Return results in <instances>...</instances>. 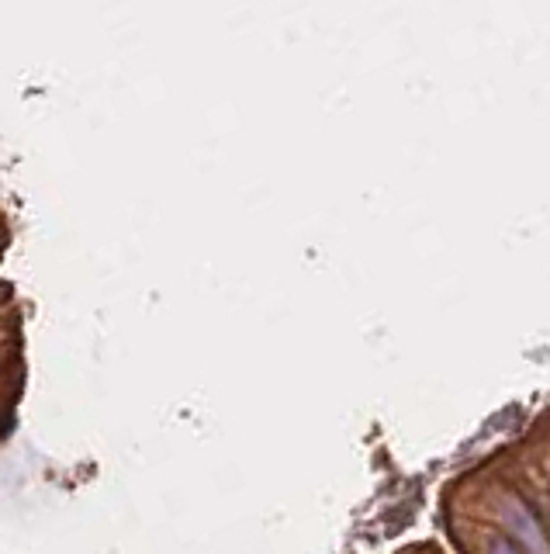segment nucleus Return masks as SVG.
<instances>
[{
	"label": "nucleus",
	"instance_id": "nucleus-1",
	"mask_svg": "<svg viewBox=\"0 0 550 554\" xmlns=\"http://www.w3.org/2000/svg\"><path fill=\"white\" fill-rule=\"evenodd\" d=\"M502 516H506L516 548H526V554H550V544H547V537H544V527H540L537 516L526 509V503H519V496H506V499H502Z\"/></svg>",
	"mask_w": 550,
	"mask_h": 554
},
{
	"label": "nucleus",
	"instance_id": "nucleus-2",
	"mask_svg": "<svg viewBox=\"0 0 550 554\" xmlns=\"http://www.w3.org/2000/svg\"><path fill=\"white\" fill-rule=\"evenodd\" d=\"M488 554H523L516 548V541H509V537H492V544H488Z\"/></svg>",
	"mask_w": 550,
	"mask_h": 554
}]
</instances>
